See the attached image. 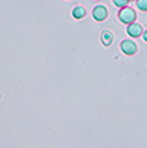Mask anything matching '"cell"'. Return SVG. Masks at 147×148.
<instances>
[{
  "label": "cell",
  "mask_w": 147,
  "mask_h": 148,
  "mask_svg": "<svg viewBox=\"0 0 147 148\" xmlns=\"http://www.w3.org/2000/svg\"><path fill=\"white\" fill-rule=\"evenodd\" d=\"M137 6L141 11H147V0H137Z\"/></svg>",
  "instance_id": "8"
},
{
  "label": "cell",
  "mask_w": 147,
  "mask_h": 148,
  "mask_svg": "<svg viewBox=\"0 0 147 148\" xmlns=\"http://www.w3.org/2000/svg\"><path fill=\"white\" fill-rule=\"evenodd\" d=\"M143 32H144V31H143V26H141L139 23H137V21L127 26V34L132 37V38H138V37H141V35H143Z\"/></svg>",
  "instance_id": "4"
},
{
  "label": "cell",
  "mask_w": 147,
  "mask_h": 148,
  "mask_svg": "<svg viewBox=\"0 0 147 148\" xmlns=\"http://www.w3.org/2000/svg\"><path fill=\"white\" fill-rule=\"evenodd\" d=\"M92 15H94V18L97 21H104L107 18V8L104 6V5H97V6L94 8V11H92Z\"/></svg>",
  "instance_id": "3"
},
{
  "label": "cell",
  "mask_w": 147,
  "mask_h": 148,
  "mask_svg": "<svg viewBox=\"0 0 147 148\" xmlns=\"http://www.w3.org/2000/svg\"><path fill=\"white\" fill-rule=\"evenodd\" d=\"M84 15H86V9H84L83 6H75V8L72 9V17H74V18L80 20V18H83Z\"/></svg>",
  "instance_id": "6"
},
{
  "label": "cell",
  "mask_w": 147,
  "mask_h": 148,
  "mask_svg": "<svg viewBox=\"0 0 147 148\" xmlns=\"http://www.w3.org/2000/svg\"><path fill=\"white\" fill-rule=\"evenodd\" d=\"M118 20L121 21V23L129 26V25L135 23V20H137V12H135V9H132L130 6H126V8L118 11Z\"/></svg>",
  "instance_id": "1"
},
{
  "label": "cell",
  "mask_w": 147,
  "mask_h": 148,
  "mask_svg": "<svg viewBox=\"0 0 147 148\" xmlns=\"http://www.w3.org/2000/svg\"><path fill=\"white\" fill-rule=\"evenodd\" d=\"M143 40H144V41L147 43V29H146V31L143 32Z\"/></svg>",
  "instance_id": "9"
},
{
  "label": "cell",
  "mask_w": 147,
  "mask_h": 148,
  "mask_svg": "<svg viewBox=\"0 0 147 148\" xmlns=\"http://www.w3.org/2000/svg\"><path fill=\"white\" fill-rule=\"evenodd\" d=\"M101 43L104 46H110L112 43H113V34L110 31H103V34H101Z\"/></svg>",
  "instance_id": "5"
},
{
  "label": "cell",
  "mask_w": 147,
  "mask_h": 148,
  "mask_svg": "<svg viewBox=\"0 0 147 148\" xmlns=\"http://www.w3.org/2000/svg\"><path fill=\"white\" fill-rule=\"evenodd\" d=\"M115 6H118L119 9H123V8H126L127 6V3H129V0H113L112 2Z\"/></svg>",
  "instance_id": "7"
},
{
  "label": "cell",
  "mask_w": 147,
  "mask_h": 148,
  "mask_svg": "<svg viewBox=\"0 0 147 148\" xmlns=\"http://www.w3.org/2000/svg\"><path fill=\"white\" fill-rule=\"evenodd\" d=\"M119 47H121V52L126 53V55H129V57H132V55H135V53L138 52V46H137V43H135L133 40H123L121 45H119Z\"/></svg>",
  "instance_id": "2"
}]
</instances>
